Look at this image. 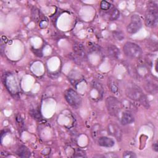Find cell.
<instances>
[{"label": "cell", "mask_w": 158, "mask_h": 158, "mask_svg": "<svg viewBox=\"0 0 158 158\" xmlns=\"http://www.w3.org/2000/svg\"><path fill=\"white\" fill-rule=\"evenodd\" d=\"M135 121V116L133 113L128 110H125L122 112L120 118V122L122 125H126L128 124H130Z\"/></svg>", "instance_id": "obj_9"}, {"label": "cell", "mask_w": 158, "mask_h": 158, "mask_svg": "<svg viewBox=\"0 0 158 158\" xmlns=\"http://www.w3.org/2000/svg\"><path fill=\"white\" fill-rule=\"evenodd\" d=\"M142 27L141 19L139 15L134 14L131 17V22L127 27V31L130 34L136 33Z\"/></svg>", "instance_id": "obj_6"}, {"label": "cell", "mask_w": 158, "mask_h": 158, "mask_svg": "<svg viewBox=\"0 0 158 158\" xmlns=\"http://www.w3.org/2000/svg\"><path fill=\"white\" fill-rule=\"evenodd\" d=\"M93 87L94 88H96L98 91V92L100 93V94L102 95V94L104 93V88L102 87V84L100 82H99V81H93Z\"/></svg>", "instance_id": "obj_20"}, {"label": "cell", "mask_w": 158, "mask_h": 158, "mask_svg": "<svg viewBox=\"0 0 158 158\" xmlns=\"http://www.w3.org/2000/svg\"><path fill=\"white\" fill-rule=\"evenodd\" d=\"M106 105L109 115L114 117L117 116L123 107L122 102L113 96L107 98L106 99Z\"/></svg>", "instance_id": "obj_3"}, {"label": "cell", "mask_w": 158, "mask_h": 158, "mask_svg": "<svg viewBox=\"0 0 158 158\" xmlns=\"http://www.w3.org/2000/svg\"><path fill=\"white\" fill-rule=\"evenodd\" d=\"M31 18H32L33 20L36 22H38L40 20V11L38 8H36L35 7H33L31 9Z\"/></svg>", "instance_id": "obj_15"}, {"label": "cell", "mask_w": 158, "mask_h": 158, "mask_svg": "<svg viewBox=\"0 0 158 158\" xmlns=\"http://www.w3.org/2000/svg\"><path fill=\"white\" fill-rule=\"evenodd\" d=\"M89 51L91 52H99L101 50V48L96 44L91 43V44H89Z\"/></svg>", "instance_id": "obj_22"}, {"label": "cell", "mask_w": 158, "mask_h": 158, "mask_svg": "<svg viewBox=\"0 0 158 158\" xmlns=\"http://www.w3.org/2000/svg\"><path fill=\"white\" fill-rule=\"evenodd\" d=\"M73 54L80 60V59H85L86 57V53L85 47L82 43L80 42H76L73 45Z\"/></svg>", "instance_id": "obj_8"}, {"label": "cell", "mask_w": 158, "mask_h": 158, "mask_svg": "<svg viewBox=\"0 0 158 158\" xmlns=\"http://www.w3.org/2000/svg\"><path fill=\"white\" fill-rule=\"evenodd\" d=\"M111 7V4L106 1H102L100 4V7L103 10H107L110 9Z\"/></svg>", "instance_id": "obj_21"}, {"label": "cell", "mask_w": 158, "mask_h": 158, "mask_svg": "<svg viewBox=\"0 0 158 158\" xmlns=\"http://www.w3.org/2000/svg\"><path fill=\"white\" fill-rule=\"evenodd\" d=\"M123 157L124 158H136V156L135 152L132 151H125L123 154Z\"/></svg>", "instance_id": "obj_23"}, {"label": "cell", "mask_w": 158, "mask_h": 158, "mask_svg": "<svg viewBox=\"0 0 158 158\" xmlns=\"http://www.w3.org/2000/svg\"><path fill=\"white\" fill-rule=\"evenodd\" d=\"M112 36L117 41H122L125 38V35L122 31H114L112 32Z\"/></svg>", "instance_id": "obj_17"}, {"label": "cell", "mask_w": 158, "mask_h": 158, "mask_svg": "<svg viewBox=\"0 0 158 158\" xmlns=\"http://www.w3.org/2000/svg\"><path fill=\"white\" fill-rule=\"evenodd\" d=\"M148 9L145 15V24L149 27H155L158 22L157 2L151 1L148 4Z\"/></svg>", "instance_id": "obj_2"}, {"label": "cell", "mask_w": 158, "mask_h": 158, "mask_svg": "<svg viewBox=\"0 0 158 158\" xmlns=\"http://www.w3.org/2000/svg\"><path fill=\"white\" fill-rule=\"evenodd\" d=\"M107 85L110 91L112 93H114V94L118 93V92L119 91V84L115 78L113 77H109L108 78Z\"/></svg>", "instance_id": "obj_11"}, {"label": "cell", "mask_w": 158, "mask_h": 158, "mask_svg": "<svg viewBox=\"0 0 158 158\" xmlns=\"http://www.w3.org/2000/svg\"><path fill=\"white\" fill-rule=\"evenodd\" d=\"M144 89L148 93L154 94L157 92V85L151 81H147L144 83Z\"/></svg>", "instance_id": "obj_13"}, {"label": "cell", "mask_w": 158, "mask_h": 158, "mask_svg": "<svg viewBox=\"0 0 158 158\" xmlns=\"http://www.w3.org/2000/svg\"><path fill=\"white\" fill-rule=\"evenodd\" d=\"M30 114L35 120H39L40 119H41V117H42L41 114L40 110H39L38 108H35V109H31L30 111Z\"/></svg>", "instance_id": "obj_18"}, {"label": "cell", "mask_w": 158, "mask_h": 158, "mask_svg": "<svg viewBox=\"0 0 158 158\" xmlns=\"http://www.w3.org/2000/svg\"><path fill=\"white\" fill-rule=\"evenodd\" d=\"M98 144L99 146L106 148H110L114 146L115 141L107 136H101L98 139Z\"/></svg>", "instance_id": "obj_10"}, {"label": "cell", "mask_w": 158, "mask_h": 158, "mask_svg": "<svg viewBox=\"0 0 158 158\" xmlns=\"http://www.w3.org/2000/svg\"><path fill=\"white\" fill-rule=\"evenodd\" d=\"M152 148H153V149L155 151H158V146H157V142L156 141L153 143L152 144Z\"/></svg>", "instance_id": "obj_25"}, {"label": "cell", "mask_w": 158, "mask_h": 158, "mask_svg": "<svg viewBox=\"0 0 158 158\" xmlns=\"http://www.w3.org/2000/svg\"><path fill=\"white\" fill-rule=\"evenodd\" d=\"M125 54L130 59H138L142 56V49L136 44L131 42H127L123 46Z\"/></svg>", "instance_id": "obj_4"}, {"label": "cell", "mask_w": 158, "mask_h": 158, "mask_svg": "<svg viewBox=\"0 0 158 158\" xmlns=\"http://www.w3.org/2000/svg\"><path fill=\"white\" fill-rule=\"evenodd\" d=\"M125 93L127 96L130 99L139 102L146 108L149 107V104L146 95L140 87L136 85L134 83L127 85L125 89Z\"/></svg>", "instance_id": "obj_1"}, {"label": "cell", "mask_w": 158, "mask_h": 158, "mask_svg": "<svg viewBox=\"0 0 158 158\" xmlns=\"http://www.w3.org/2000/svg\"><path fill=\"white\" fill-rule=\"evenodd\" d=\"M86 156L85 152L80 149H78L77 150H76V152L73 155L74 157H85Z\"/></svg>", "instance_id": "obj_24"}, {"label": "cell", "mask_w": 158, "mask_h": 158, "mask_svg": "<svg viewBox=\"0 0 158 158\" xmlns=\"http://www.w3.org/2000/svg\"><path fill=\"white\" fill-rule=\"evenodd\" d=\"M107 52L108 55L113 59H117L120 56L119 49L114 45L109 46L107 48Z\"/></svg>", "instance_id": "obj_12"}, {"label": "cell", "mask_w": 158, "mask_h": 158, "mask_svg": "<svg viewBox=\"0 0 158 158\" xmlns=\"http://www.w3.org/2000/svg\"><path fill=\"white\" fill-rule=\"evenodd\" d=\"M65 98L67 103L73 108H78L81 104V98L73 89H69L65 93Z\"/></svg>", "instance_id": "obj_5"}, {"label": "cell", "mask_w": 158, "mask_h": 158, "mask_svg": "<svg viewBox=\"0 0 158 158\" xmlns=\"http://www.w3.org/2000/svg\"><path fill=\"white\" fill-rule=\"evenodd\" d=\"M108 134L115 137L118 141H120L122 137V131L120 127L115 123H109L107 127Z\"/></svg>", "instance_id": "obj_7"}, {"label": "cell", "mask_w": 158, "mask_h": 158, "mask_svg": "<svg viewBox=\"0 0 158 158\" xmlns=\"http://www.w3.org/2000/svg\"><path fill=\"white\" fill-rule=\"evenodd\" d=\"M16 154L21 157H29L31 155L30 150L24 145H21L17 148Z\"/></svg>", "instance_id": "obj_14"}, {"label": "cell", "mask_w": 158, "mask_h": 158, "mask_svg": "<svg viewBox=\"0 0 158 158\" xmlns=\"http://www.w3.org/2000/svg\"><path fill=\"white\" fill-rule=\"evenodd\" d=\"M119 16H120L119 10L117 9L114 8L112 10V11L110 13L109 20H115L119 17Z\"/></svg>", "instance_id": "obj_19"}, {"label": "cell", "mask_w": 158, "mask_h": 158, "mask_svg": "<svg viewBox=\"0 0 158 158\" xmlns=\"http://www.w3.org/2000/svg\"><path fill=\"white\" fill-rule=\"evenodd\" d=\"M100 125L98 123H96L95 125H94L92 128H91V136L93 137V139H96L98 136V134H99V131H100Z\"/></svg>", "instance_id": "obj_16"}]
</instances>
